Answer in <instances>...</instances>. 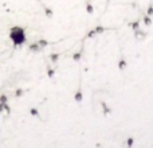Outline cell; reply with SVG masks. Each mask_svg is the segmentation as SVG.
Returning <instances> with one entry per match:
<instances>
[{"instance_id":"7a4b0ae2","label":"cell","mask_w":153,"mask_h":148,"mask_svg":"<svg viewBox=\"0 0 153 148\" xmlns=\"http://www.w3.org/2000/svg\"><path fill=\"white\" fill-rule=\"evenodd\" d=\"M0 112H7V113H11V108L7 102H0Z\"/></svg>"},{"instance_id":"3957f363","label":"cell","mask_w":153,"mask_h":148,"mask_svg":"<svg viewBox=\"0 0 153 148\" xmlns=\"http://www.w3.org/2000/svg\"><path fill=\"white\" fill-rule=\"evenodd\" d=\"M8 101V97L6 96V94H1L0 96V102H7Z\"/></svg>"},{"instance_id":"6da1fadb","label":"cell","mask_w":153,"mask_h":148,"mask_svg":"<svg viewBox=\"0 0 153 148\" xmlns=\"http://www.w3.org/2000/svg\"><path fill=\"white\" fill-rule=\"evenodd\" d=\"M10 39L11 42L14 43V46H22L26 42L27 36H26V31H24V28L20 27V26H14V27L10 28Z\"/></svg>"},{"instance_id":"5b68a950","label":"cell","mask_w":153,"mask_h":148,"mask_svg":"<svg viewBox=\"0 0 153 148\" xmlns=\"http://www.w3.org/2000/svg\"><path fill=\"white\" fill-rule=\"evenodd\" d=\"M22 93H23V90H22V89H17V90H16V93H15V96L19 97V96H22Z\"/></svg>"},{"instance_id":"277c9868","label":"cell","mask_w":153,"mask_h":148,"mask_svg":"<svg viewBox=\"0 0 153 148\" xmlns=\"http://www.w3.org/2000/svg\"><path fill=\"white\" fill-rule=\"evenodd\" d=\"M38 48H39V46H38L36 43H34V45H31V46H30V50H32V51H36Z\"/></svg>"}]
</instances>
